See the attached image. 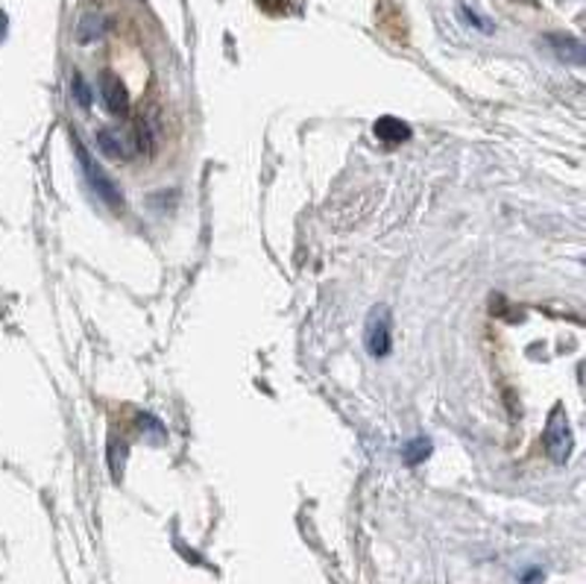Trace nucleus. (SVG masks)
<instances>
[{"instance_id": "f257e3e1", "label": "nucleus", "mask_w": 586, "mask_h": 584, "mask_svg": "<svg viewBox=\"0 0 586 584\" xmlns=\"http://www.w3.org/2000/svg\"><path fill=\"white\" fill-rule=\"evenodd\" d=\"M71 144H74L80 168H83L85 179H88V189L97 194L100 203H106V206L112 208V212H123V194L118 191V186H115L112 179H109V174H106L97 162H94L92 153L85 151V144L80 142V135H71Z\"/></svg>"}, {"instance_id": "f03ea898", "label": "nucleus", "mask_w": 586, "mask_h": 584, "mask_svg": "<svg viewBox=\"0 0 586 584\" xmlns=\"http://www.w3.org/2000/svg\"><path fill=\"white\" fill-rule=\"evenodd\" d=\"M97 147L109 159H132L135 153L153 151V142H147V127H139L135 132L103 127V130H97Z\"/></svg>"}, {"instance_id": "7ed1b4c3", "label": "nucleus", "mask_w": 586, "mask_h": 584, "mask_svg": "<svg viewBox=\"0 0 586 584\" xmlns=\"http://www.w3.org/2000/svg\"><path fill=\"white\" fill-rule=\"evenodd\" d=\"M363 344L372 358L391 356L393 349V318L387 306H375L367 318V330H363Z\"/></svg>"}, {"instance_id": "20e7f679", "label": "nucleus", "mask_w": 586, "mask_h": 584, "mask_svg": "<svg viewBox=\"0 0 586 584\" xmlns=\"http://www.w3.org/2000/svg\"><path fill=\"white\" fill-rule=\"evenodd\" d=\"M542 446L554 464H566L572 455V426L569 417L563 415V406L551 412L549 424H546V434H542Z\"/></svg>"}, {"instance_id": "39448f33", "label": "nucleus", "mask_w": 586, "mask_h": 584, "mask_svg": "<svg viewBox=\"0 0 586 584\" xmlns=\"http://www.w3.org/2000/svg\"><path fill=\"white\" fill-rule=\"evenodd\" d=\"M100 95L109 112L121 115V118L123 115H130V92H127V85H123V80L118 74H112V71H103Z\"/></svg>"}, {"instance_id": "423d86ee", "label": "nucleus", "mask_w": 586, "mask_h": 584, "mask_svg": "<svg viewBox=\"0 0 586 584\" xmlns=\"http://www.w3.org/2000/svg\"><path fill=\"white\" fill-rule=\"evenodd\" d=\"M106 29H109V19L103 12H85L80 24H76V41L80 45H92V41L106 36Z\"/></svg>"}, {"instance_id": "0eeeda50", "label": "nucleus", "mask_w": 586, "mask_h": 584, "mask_svg": "<svg viewBox=\"0 0 586 584\" xmlns=\"http://www.w3.org/2000/svg\"><path fill=\"white\" fill-rule=\"evenodd\" d=\"M372 130H375V135H379L382 142H391V144L408 142V139H410V127H408V123L399 121V118H391V115H387V118H379Z\"/></svg>"}, {"instance_id": "6e6552de", "label": "nucleus", "mask_w": 586, "mask_h": 584, "mask_svg": "<svg viewBox=\"0 0 586 584\" xmlns=\"http://www.w3.org/2000/svg\"><path fill=\"white\" fill-rule=\"evenodd\" d=\"M551 50L558 53V59L563 62H572V65H581L584 62V45L572 36H549Z\"/></svg>"}, {"instance_id": "1a4fd4ad", "label": "nucleus", "mask_w": 586, "mask_h": 584, "mask_svg": "<svg viewBox=\"0 0 586 584\" xmlns=\"http://www.w3.org/2000/svg\"><path fill=\"white\" fill-rule=\"evenodd\" d=\"M431 455V441L426 434H419L410 443H405V462L408 464H422Z\"/></svg>"}, {"instance_id": "9d476101", "label": "nucleus", "mask_w": 586, "mask_h": 584, "mask_svg": "<svg viewBox=\"0 0 586 584\" xmlns=\"http://www.w3.org/2000/svg\"><path fill=\"white\" fill-rule=\"evenodd\" d=\"M71 92H74L76 104L83 106V109L92 106V92H88V83L83 80V74H74V80H71Z\"/></svg>"}, {"instance_id": "9b49d317", "label": "nucleus", "mask_w": 586, "mask_h": 584, "mask_svg": "<svg viewBox=\"0 0 586 584\" xmlns=\"http://www.w3.org/2000/svg\"><path fill=\"white\" fill-rule=\"evenodd\" d=\"M7 36V15H3V12H0V38Z\"/></svg>"}]
</instances>
